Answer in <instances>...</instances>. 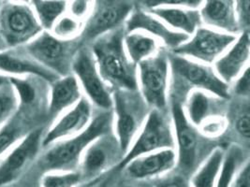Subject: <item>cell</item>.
I'll return each mask as SVG.
<instances>
[{"label": "cell", "instance_id": "cell-1", "mask_svg": "<svg viewBox=\"0 0 250 187\" xmlns=\"http://www.w3.org/2000/svg\"><path fill=\"white\" fill-rule=\"evenodd\" d=\"M125 28L103 36L92 44L91 52L103 81L113 90H139L137 65L124 47Z\"/></svg>", "mask_w": 250, "mask_h": 187}, {"label": "cell", "instance_id": "cell-2", "mask_svg": "<svg viewBox=\"0 0 250 187\" xmlns=\"http://www.w3.org/2000/svg\"><path fill=\"white\" fill-rule=\"evenodd\" d=\"M114 115L103 112L92 119L88 127L78 135L60 140L51 147L38 162L40 169L47 172L72 171L79 168L81 158L93 141L112 132Z\"/></svg>", "mask_w": 250, "mask_h": 187}, {"label": "cell", "instance_id": "cell-3", "mask_svg": "<svg viewBox=\"0 0 250 187\" xmlns=\"http://www.w3.org/2000/svg\"><path fill=\"white\" fill-rule=\"evenodd\" d=\"M139 90L113 91L114 136L125 155L151 110Z\"/></svg>", "mask_w": 250, "mask_h": 187}, {"label": "cell", "instance_id": "cell-4", "mask_svg": "<svg viewBox=\"0 0 250 187\" xmlns=\"http://www.w3.org/2000/svg\"><path fill=\"white\" fill-rule=\"evenodd\" d=\"M171 119L175 146L177 147L176 167L178 172L188 177L192 175L208 157H205L204 153L202 134L188 122L184 108L178 101L172 102Z\"/></svg>", "mask_w": 250, "mask_h": 187}, {"label": "cell", "instance_id": "cell-5", "mask_svg": "<svg viewBox=\"0 0 250 187\" xmlns=\"http://www.w3.org/2000/svg\"><path fill=\"white\" fill-rule=\"evenodd\" d=\"M79 48L75 39H60L50 32L42 31L24 45V52L35 62L58 77H65L70 75L73 58Z\"/></svg>", "mask_w": 250, "mask_h": 187}, {"label": "cell", "instance_id": "cell-6", "mask_svg": "<svg viewBox=\"0 0 250 187\" xmlns=\"http://www.w3.org/2000/svg\"><path fill=\"white\" fill-rule=\"evenodd\" d=\"M174 147L173 129L164 112L151 110L144 126L117 168L122 170L126 164L139 156L165 149L174 150Z\"/></svg>", "mask_w": 250, "mask_h": 187}, {"label": "cell", "instance_id": "cell-7", "mask_svg": "<svg viewBox=\"0 0 250 187\" xmlns=\"http://www.w3.org/2000/svg\"><path fill=\"white\" fill-rule=\"evenodd\" d=\"M170 70L168 56L162 52L137 65L139 91L152 110L164 112L167 107Z\"/></svg>", "mask_w": 250, "mask_h": 187}, {"label": "cell", "instance_id": "cell-8", "mask_svg": "<svg viewBox=\"0 0 250 187\" xmlns=\"http://www.w3.org/2000/svg\"><path fill=\"white\" fill-rule=\"evenodd\" d=\"M43 31L33 9L6 2L0 7V36L8 48L26 45Z\"/></svg>", "mask_w": 250, "mask_h": 187}, {"label": "cell", "instance_id": "cell-9", "mask_svg": "<svg viewBox=\"0 0 250 187\" xmlns=\"http://www.w3.org/2000/svg\"><path fill=\"white\" fill-rule=\"evenodd\" d=\"M71 71L90 103L103 112L113 109V91L103 81L90 49L80 47L73 58Z\"/></svg>", "mask_w": 250, "mask_h": 187}, {"label": "cell", "instance_id": "cell-10", "mask_svg": "<svg viewBox=\"0 0 250 187\" xmlns=\"http://www.w3.org/2000/svg\"><path fill=\"white\" fill-rule=\"evenodd\" d=\"M168 58L175 76L193 90H201L221 99L229 98V84L218 77L214 68L173 54L168 55Z\"/></svg>", "mask_w": 250, "mask_h": 187}, {"label": "cell", "instance_id": "cell-11", "mask_svg": "<svg viewBox=\"0 0 250 187\" xmlns=\"http://www.w3.org/2000/svg\"><path fill=\"white\" fill-rule=\"evenodd\" d=\"M237 37L201 26L187 42L172 50V54L210 65L235 42Z\"/></svg>", "mask_w": 250, "mask_h": 187}, {"label": "cell", "instance_id": "cell-12", "mask_svg": "<svg viewBox=\"0 0 250 187\" xmlns=\"http://www.w3.org/2000/svg\"><path fill=\"white\" fill-rule=\"evenodd\" d=\"M124 157L117 139L112 132L93 141L83 152L79 170L83 183L89 182L116 168Z\"/></svg>", "mask_w": 250, "mask_h": 187}, {"label": "cell", "instance_id": "cell-13", "mask_svg": "<svg viewBox=\"0 0 250 187\" xmlns=\"http://www.w3.org/2000/svg\"><path fill=\"white\" fill-rule=\"evenodd\" d=\"M133 11V5L125 1H98L92 7L88 18L83 25V40L95 41L122 27Z\"/></svg>", "mask_w": 250, "mask_h": 187}, {"label": "cell", "instance_id": "cell-14", "mask_svg": "<svg viewBox=\"0 0 250 187\" xmlns=\"http://www.w3.org/2000/svg\"><path fill=\"white\" fill-rule=\"evenodd\" d=\"M43 129H36L25 136L0 163V187L16 182L34 160L42 145Z\"/></svg>", "mask_w": 250, "mask_h": 187}, {"label": "cell", "instance_id": "cell-15", "mask_svg": "<svg viewBox=\"0 0 250 187\" xmlns=\"http://www.w3.org/2000/svg\"><path fill=\"white\" fill-rule=\"evenodd\" d=\"M92 120L91 103L83 96L76 105L67 111L43 136L42 146L47 147L60 140L78 135L88 127Z\"/></svg>", "mask_w": 250, "mask_h": 187}, {"label": "cell", "instance_id": "cell-16", "mask_svg": "<svg viewBox=\"0 0 250 187\" xmlns=\"http://www.w3.org/2000/svg\"><path fill=\"white\" fill-rule=\"evenodd\" d=\"M125 33L146 32L147 35L159 38L165 45L172 50L187 42L190 36L186 35L171 29L149 12L142 10H133L125 22Z\"/></svg>", "mask_w": 250, "mask_h": 187}, {"label": "cell", "instance_id": "cell-17", "mask_svg": "<svg viewBox=\"0 0 250 187\" xmlns=\"http://www.w3.org/2000/svg\"><path fill=\"white\" fill-rule=\"evenodd\" d=\"M176 152L173 149H165L139 156L126 164L123 169L135 181L156 180L172 171L176 167Z\"/></svg>", "mask_w": 250, "mask_h": 187}, {"label": "cell", "instance_id": "cell-18", "mask_svg": "<svg viewBox=\"0 0 250 187\" xmlns=\"http://www.w3.org/2000/svg\"><path fill=\"white\" fill-rule=\"evenodd\" d=\"M250 55V32L241 33L235 42L215 62L214 70L223 82L229 84L249 67Z\"/></svg>", "mask_w": 250, "mask_h": 187}, {"label": "cell", "instance_id": "cell-19", "mask_svg": "<svg viewBox=\"0 0 250 187\" xmlns=\"http://www.w3.org/2000/svg\"><path fill=\"white\" fill-rule=\"evenodd\" d=\"M200 15L202 23L208 25V28H215L214 30L230 35L240 33L233 1L211 0L204 2Z\"/></svg>", "mask_w": 250, "mask_h": 187}, {"label": "cell", "instance_id": "cell-20", "mask_svg": "<svg viewBox=\"0 0 250 187\" xmlns=\"http://www.w3.org/2000/svg\"><path fill=\"white\" fill-rule=\"evenodd\" d=\"M83 97L81 86L74 75L60 77L52 82L48 113L50 118H56L63 112L76 105Z\"/></svg>", "mask_w": 250, "mask_h": 187}, {"label": "cell", "instance_id": "cell-21", "mask_svg": "<svg viewBox=\"0 0 250 187\" xmlns=\"http://www.w3.org/2000/svg\"><path fill=\"white\" fill-rule=\"evenodd\" d=\"M147 12L172 30L190 37L203 23L199 10L178 7H156L149 9Z\"/></svg>", "mask_w": 250, "mask_h": 187}, {"label": "cell", "instance_id": "cell-22", "mask_svg": "<svg viewBox=\"0 0 250 187\" xmlns=\"http://www.w3.org/2000/svg\"><path fill=\"white\" fill-rule=\"evenodd\" d=\"M34 112L18 106L17 111L8 122L0 129V156L27 136L31 129V122Z\"/></svg>", "mask_w": 250, "mask_h": 187}, {"label": "cell", "instance_id": "cell-23", "mask_svg": "<svg viewBox=\"0 0 250 187\" xmlns=\"http://www.w3.org/2000/svg\"><path fill=\"white\" fill-rule=\"evenodd\" d=\"M216 109V101L211 94L201 90H192L188 95L184 112L188 122L198 129L206 122L220 116Z\"/></svg>", "mask_w": 250, "mask_h": 187}, {"label": "cell", "instance_id": "cell-24", "mask_svg": "<svg viewBox=\"0 0 250 187\" xmlns=\"http://www.w3.org/2000/svg\"><path fill=\"white\" fill-rule=\"evenodd\" d=\"M124 47L128 58L138 65L159 52L158 40L143 32L125 33Z\"/></svg>", "mask_w": 250, "mask_h": 187}, {"label": "cell", "instance_id": "cell-25", "mask_svg": "<svg viewBox=\"0 0 250 187\" xmlns=\"http://www.w3.org/2000/svg\"><path fill=\"white\" fill-rule=\"evenodd\" d=\"M225 152L221 147H216L192 174L191 187H215L219 175Z\"/></svg>", "mask_w": 250, "mask_h": 187}, {"label": "cell", "instance_id": "cell-26", "mask_svg": "<svg viewBox=\"0 0 250 187\" xmlns=\"http://www.w3.org/2000/svg\"><path fill=\"white\" fill-rule=\"evenodd\" d=\"M35 15L47 32L52 31L55 23L66 13L68 4L65 1H32Z\"/></svg>", "mask_w": 250, "mask_h": 187}, {"label": "cell", "instance_id": "cell-27", "mask_svg": "<svg viewBox=\"0 0 250 187\" xmlns=\"http://www.w3.org/2000/svg\"><path fill=\"white\" fill-rule=\"evenodd\" d=\"M244 161L243 152L238 147H231L229 152H225L224 160L216 181L215 187H230L232 179Z\"/></svg>", "mask_w": 250, "mask_h": 187}, {"label": "cell", "instance_id": "cell-28", "mask_svg": "<svg viewBox=\"0 0 250 187\" xmlns=\"http://www.w3.org/2000/svg\"><path fill=\"white\" fill-rule=\"evenodd\" d=\"M83 184L79 170L47 172L41 180V187H79Z\"/></svg>", "mask_w": 250, "mask_h": 187}, {"label": "cell", "instance_id": "cell-29", "mask_svg": "<svg viewBox=\"0 0 250 187\" xmlns=\"http://www.w3.org/2000/svg\"><path fill=\"white\" fill-rule=\"evenodd\" d=\"M19 105L16 91L11 83L0 86V129L15 113Z\"/></svg>", "mask_w": 250, "mask_h": 187}, {"label": "cell", "instance_id": "cell-30", "mask_svg": "<svg viewBox=\"0 0 250 187\" xmlns=\"http://www.w3.org/2000/svg\"><path fill=\"white\" fill-rule=\"evenodd\" d=\"M83 23L71 15H63L57 23H55L52 32L53 35L60 39L70 40L75 39L76 37L81 35Z\"/></svg>", "mask_w": 250, "mask_h": 187}, {"label": "cell", "instance_id": "cell-31", "mask_svg": "<svg viewBox=\"0 0 250 187\" xmlns=\"http://www.w3.org/2000/svg\"><path fill=\"white\" fill-rule=\"evenodd\" d=\"M153 187H191L188 177L173 170L154 180Z\"/></svg>", "mask_w": 250, "mask_h": 187}, {"label": "cell", "instance_id": "cell-32", "mask_svg": "<svg viewBox=\"0 0 250 187\" xmlns=\"http://www.w3.org/2000/svg\"><path fill=\"white\" fill-rule=\"evenodd\" d=\"M234 12H235L240 33L250 32V1L234 2Z\"/></svg>", "mask_w": 250, "mask_h": 187}, {"label": "cell", "instance_id": "cell-33", "mask_svg": "<svg viewBox=\"0 0 250 187\" xmlns=\"http://www.w3.org/2000/svg\"><path fill=\"white\" fill-rule=\"evenodd\" d=\"M145 6L148 10L156 7H178L198 10L202 7V1L198 0H159V1H146Z\"/></svg>", "mask_w": 250, "mask_h": 187}, {"label": "cell", "instance_id": "cell-34", "mask_svg": "<svg viewBox=\"0 0 250 187\" xmlns=\"http://www.w3.org/2000/svg\"><path fill=\"white\" fill-rule=\"evenodd\" d=\"M226 129V121L222 116L216 117L199 128V132L208 139H214L220 136Z\"/></svg>", "mask_w": 250, "mask_h": 187}, {"label": "cell", "instance_id": "cell-35", "mask_svg": "<svg viewBox=\"0 0 250 187\" xmlns=\"http://www.w3.org/2000/svg\"><path fill=\"white\" fill-rule=\"evenodd\" d=\"M233 91L237 95L243 97H249L250 94V67H247L245 70L239 75L234 81Z\"/></svg>", "mask_w": 250, "mask_h": 187}, {"label": "cell", "instance_id": "cell-36", "mask_svg": "<svg viewBox=\"0 0 250 187\" xmlns=\"http://www.w3.org/2000/svg\"><path fill=\"white\" fill-rule=\"evenodd\" d=\"M230 187H250V165L249 160L240 167L232 179Z\"/></svg>", "mask_w": 250, "mask_h": 187}, {"label": "cell", "instance_id": "cell-37", "mask_svg": "<svg viewBox=\"0 0 250 187\" xmlns=\"http://www.w3.org/2000/svg\"><path fill=\"white\" fill-rule=\"evenodd\" d=\"M118 171L120 170L116 167L94 180L82 184L79 187H110L113 183L114 176L116 175Z\"/></svg>", "mask_w": 250, "mask_h": 187}, {"label": "cell", "instance_id": "cell-38", "mask_svg": "<svg viewBox=\"0 0 250 187\" xmlns=\"http://www.w3.org/2000/svg\"><path fill=\"white\" fill-rule=\"evenodd\" d=\"M70 15L78 20H83L91 12L92 6L88 1H73L68 5Z\"/></svg>", "mask_w": 250, "mask_h": 187}, {"label": "cell", "instance_id": "cell-39", "mask_svg": "<svg viewBox=\"0 0 250 187\" xmlns=\"http://www.w3.org/2000/svg\"><path fill=\"white\" fill-rule=\"evenodd\" d=\"M250 113L249 107L243 112L236 119L235 129L239 135L246 140H249L250 136Z\"/></svg>", "mask_w": 250, "mask_h": 187}, {"label": "cell", "instance_id": "cell-40", "mask_svg": "<svg viewBox=\"0 0 250 187\" xmlns=\"http://www.w3.org/2000/svg\"><path fill=\"white\" fill-rule=\"evenodd\" d=\"M10 80H11V77H7L3 74H0V86L4 85L6 83H9Z\"/></svg>", "mask_w": 250, "mask_h": 187}, {"label": "cell", "instance_id": "cell-41", "mask_svg": "<svg viewBox=\"0 0 250 187\" xmlns=\"http://www.w3.org/2000/svg\"><path fill=\"white\" fill-rule=\"evenodd\" d=\"M7 50H9V49H8V47L6 45V43L4 42L2 37L0 36V53L5 52V51H7Z\"/></svg>", "mask_w": 250, "mask_h": 187}, {"label": "cell", "instance_id": "cell-42", "mask_svg": "<svg viewBox=\"0 0 250 187\" xmlns=\"http://www.w3.org/2000/svg\"><path fill=\"white\" fill-rule=\"evenodd\" d=\"M134 187V186H125V187Z\"/></svg>", "mask_w": 250, "mask_h": 187}]
</instances>
